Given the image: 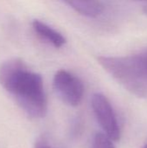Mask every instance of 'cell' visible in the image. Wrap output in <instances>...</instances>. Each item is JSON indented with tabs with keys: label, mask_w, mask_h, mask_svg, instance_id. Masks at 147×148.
I'll return each mask as SVG.
<instances>
[{
	"label": "cell",
	"mask_w": 147,
	"mask_h": 148,
	"mask_svg": "<svg viewBox=\"0 0 147 148\" xmlns=\"http://www.w3.org/2000/svg\"><path fill=\"white\" fill-rule=\"evenodd\" d=\"M0 83L29 116L40 119L46 115L48 103L42 78L22 60L10 59L1 65Z\"/></svg>",
	"instance_id": "1"
},
{
	"label": "cell",
	"mask_w": 147,
	"mask_h": 148,
	"mask_svg": "<svg viewBox=\"0 0 147 148\" xmlns=\"http://www.w3.org/2000/svg\"><path fill=\"white\" fill-rule=\"evenodd\" d=\"M99 64L125 89L139 98H147V66L138 55L99 56Z\"/></svg>",
	"instance_id": "2"
},
{
	"label": "cell",
	"mask_w": 147,
	"mask_h": 148,
	"mask_svg": "<svg viewBox=\"0 0 147 148\" xmlns=\"http://www.w3.org/2000/svg\"><path fill=\"white\" fill-rule=\"evenodd\" d=\"M53 87L59 98L67 105L78 106L84 95V87L81 81L67 70H59L53 79Z\"/></svg>",
	"instance_id": "3"
},
{
	"label": "cell",
	"mask_w": 147,
	"mask_h": 148,
	"mask_svg": "<svg viewBox=\"0 0 147 148\" xmlns=\"http://www.w3.org/2000/svg\"><path fill=\"white\" fill-rule=\"evenodd\" d=\"M91 102L94 115L105 134L113 141H119L120 129L114 110L108 99L104 95L96 93L93 95Z\"/></svg>",
	"instance_id": "4"
},
{
	"label": "cell",
	"mask_w": 147,
	"mask_h": 148,
	"mask_svg": "<svg viewBox=\"0 0 147 148\" xmlns=\"http://www.w3.org/2000/svg\"><path fill=\"white\" fill-rule=\"evenodd\" d=\"M32 26L38 36L50 43L55 48H61L66 43L65 37L60 32L56 31L43 22L40 20H34Z\"/></svg>",
	"instance_id": "5"
},
{
	"label": "cell",
	"mask_w": 147,
	"mask_h": 148,
	"mask_svg": "<svg viewBox=\"0 0 147 148\" xmlns=\"http://www.w3.org/2000/svg\"><path fill=\"white\" fill-rule=\"evenodd\" d=\"M76 12L88 17H96L103 11L100 0H62Z\"/></svg>",
	"instance_id": "6"
},
{
	"label": "cell",
	"mask_w": 147,
	"mask_h": 148,
	"mask_svg": "<svg viewBox=\"0 0 147 148\" xmlns=\"http://www.w3.org/2000/svg\"><path fill=\"white\" fill-rule=\"evenodd\" d=\"M113 141L106 134L97 133L94 138L92 148H115Z\"/></svg>",
	"instance_id": "7"
},
{
	"label": "cell",
	"mask_w": 147,
	"mask_h": 148,
	"mask_svg": "<svg viewBox=\"0 0 147 148\" xmlns=\"http://www.w3.org/2000/svg\"><path fill=\"white\" fill-rule=\"evenodd\" d=\"M137 55L140 57V59L144 62V63L147 66V49L142 50L141 52H139V53L137 54Z\"/></svg>",
	"instance_id": "8"
},
{
	"label": "cell",
	"mask_w": 147,
	"mask_h": 148,
	"mask_svg": "<svg viewBox=\"0 0 147 148\" xmlns=\"http://www.w3.org/2000/svg\"><path fill=\"white\" fill-rule=\"evenodd\" d=\"M35 148H52L51 147H49V145L43 143L42 141H38L36 143L35 145Z\"/></svg>",
	"instance_id": "9"
},
{
	"label": "cell",
	"mask_w": 147,
	"mask_h": 148,
	"mask_svg": "<svg viewBox=\"0 0 147 148\" xmlns=\"http://www.w3.org/2000/svg\"><path fill=\"white\" fill-rule=\"evenodd\" d=\"M143 11H144V13L147 15V4L146 6H144V8H143Z\"/></svg>",
	"instance_id": "10"
},
{
	"label": "cell",
	"mask_w": 147,
	"mask_h": 148,
	"mask_svg": "<svg viewBox=\"0 0 147 148\" xmlns=\"http://www.w3.org/2000/svg\"><path fill=\"white\" fill-rule=\"evenodd\" d=\"M143 148H147V144H146V145H145V146L143 147Z\"/></svg>",
	"instance_id": "11"
},
{
	"label": "cell",
	"mask_w": 147,
	"mask_h": 148,
	"mask_svg": "<svg viewBox=\"0 0 147 148\" xmlns=\"http://www.w3.org/2000/svg\"><path fill=\"white\" fill-rule=\"evenodd\" d=\"M141 1H147V0H141Z\"/></svg>",
	"instance_id": "12"
}]
</instances>
